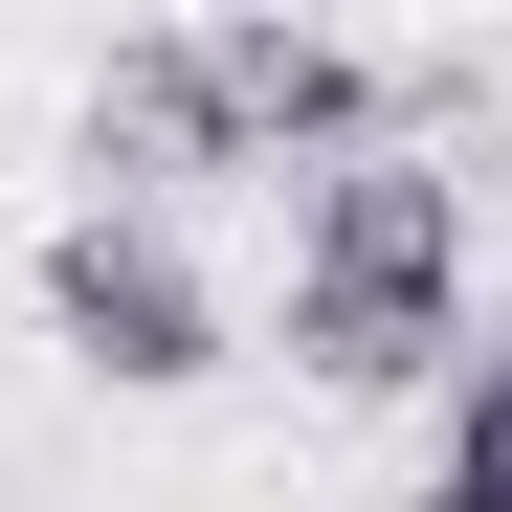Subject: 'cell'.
<instances>
[{
    "label": "cell",
    "mask_w": 512,
    "mask_h": 512,
    "mask_svg": "<svg viewBox=\"0 0 512 512\" xmlns=\"http://www.w3.org/2000/svg\"><path fill=\"white\" fill-rule=\"evenodd\" d=\"M446 357H468V179L423 134H379V156H334L290 201V379L423 401Z\"/></svg>",
    "instance_id": "1"
},
{
    "label": "cell",
    "mask_w": 512,
    "mask_h": 512,
    "mask_svg": "<svg viewBox=\"0 0 512 512\" xmlns=\"http://www.w3.org/2000/svg\"><path fill=\"white\" fill-rule=\"evenodd\" d=\"M45 334L90 379H134V401H179V379H223V268L156 201H67L45 223Z\"/></svg>",
    "instance_id": "2"
},
{
    "label": "cell",
    "mask_w": 512,
    "mask_h": 512,
    "mask_svg": "<svg viewBox=\"0 0 512 512\" xmlns=\"http://www.w3.org/2000/svg\"><path fill=\"white\" fill-rule=\"evenodd\" d=\"M423 401H446V446H512V312H490V334H468V357L423 379Z\"/></svg>",
    "instance_id": "3"
},
{
    "label": "cell",
    "mask_w": 512,
    "mask_h": 512,
    "mask_svg": "<svg viewBox=\"0 0 512 512\" xmlns=\"http://www.w3.org/2000/svg\"><path fill=\"white\" fill-rule=\"evenodd\" d=\"M401 512H512V446H423V490Z\"/></svg>",
    "instance_id": "4"
}]
</instances>
